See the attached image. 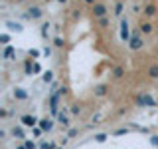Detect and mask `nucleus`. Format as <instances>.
<instances>
[{
	"label": "nucleus",
	"instance_id": "nucleus-1",
	"mask_svg": "<svg viewBox=\"0 0 158 149\" xmlns=\"http://www.w3.org/2000/svg\"><path fill=\"white\" fill-rule=\"evenodd\" d=\"M91 10H93V16H95V18H103L107 14V6H105V4H101V2H95Z\"/></svg>",
	"mask_w": 158,
	"mask_h": 149
},
{
	"label": "nucleus",
	"instance_id": "nucleus-2",
	"mask_svg": "<svg viewBox=\"0 0 158 149\" xmlns=\"http://www.w3.org/2000/svg\"><path fill=\"white\" fill-rule=\"evenodd\" d=\"M142 46H144V40H142L140 36H132L131 40H128V48L131 50H140Z\"/></svg>",
	"mask_w": 158,
	"mask_h": 149
},
{
	"label": "nucleus",
	"instance_id": "nucleus-3",
	"mask_svg": "<svg viewBox=\"0 0 158 149\" xmlns=\"http://www.w3.org/2000/svg\"><path fill=\"white\" fill-rule=\"evenodd\" d=\"M121 40L123 42H128V40H131V32H128V22L127 20L121 22Z\"/></svg>",
	"mask_w": 158,
	"mask_h": 149
},
{
	"label": "nucleus",
	"instance_id": "nucleus-4",
	"mask_svg": "<svg viewBox=\"0 0 158 149\" xmlns=\"http://www.w3.org/2000/svg\"><path fill=\"white\" fill-rule=\"evenodd\" d=\"M42 16V10H40L38 6H32V8H28V12H26V18H32V20H36Z\"/></svg>",
	"mask_w": 158,
	"mask_h": 149
},
{
	"label": "nucleus",
	"instance_id": "nucleus-5",
	"mask_svg": "<svg viewBox=\"0 0 158 149\" xmlns=\"http://www.w3.org/2000/svg\"><path fill=\"white\" fill-rule=\"evenodd\" d=\"M6 28L10 30V32H22V30H24V26L20 22H12V20H8V22H6Z\"/></svg>",
	"mask_w": 158,
	"mask_h": 149
},
{
	"label": "nucleus",
	"instance_id": "nucleus-6",
	"mask_svg": "<svg viewBox=\"0 0 158 149\" xmlns=\"http://www.w3.org/2000/svg\"><path fill=\"white\" fill-rule=\"evenodd\" d=\"M36 121H38V119L34 117V115H24V117H22V123H24V125H28V127L36 125Z\"/></svg>",
	"mask_w": 158,
	"mask_h": 149
},
{
	"label": "nucleus",
	"instance_id": "nucleus-7",
	"mask_svg": "<svg viewBox=\"0 0 158 149\" xmlns=\"http://www.w3.org/2000/svg\"><path fill=\"white\" fill-rule=\"evenodd\" d=\"M140 30H142L144 34H150L152 30H154V26H152L150 22H142V24H140Z\"/></svg>",
	"mask_w": 158,
	"mask_h": 149
},
{
	"label": "nucleus",
	"instance_id": "nucleus-8",
	"mask_svg": "<svg viewBox=\"0 0 158 149\" xmlns=\"http://www.w3.org/2000/svg\"><path fill=\"white\" fill-rule=\"evenodd\" d=\"M144 14H146V16H154V14H156V6H152V4H148V6L144 8Z\"/></svg>",
	"mask_w": 158,
	"mask_h": 149
},
{
	"label": "nucleus",
	"instance_id": "nucleus-9",
	"mask_svg": "<svg viewBox=\"0 0 158 149\" xmlns=\"http://www.w3.org/2000/svg\"><path fill=\"white\" fill-rule=\"evenodd\" d=\"M40 125H42V129H52L53 123L49 121V119H42V121H40Z\"/></svg>",
	"mask_w": 158,
	"mask_h": 149
},
{
	"label": "nucleus",
	"instance_id": "nucleus-10",
	"mask_svg": "<svg viewBox=\"0 0 158 149\" xmlns=\"http://www.w3.org/2000/svg\"><path fill=\"white\" fill-rule=\"evenodd\" d=\"M12 54H14V48H12V46H6V50H4V58L10 60V56H12Z\"/></svg>",
	"mask_w": 158,
	"mask_h": 149
},
{
	"label": "nucleus",
	"instance_id": "nucleus-11",
	"mask_svg": "<svg viewBox=\"0 0 158 149\" xmlns=\"http://www.w3.org/2000/svg\"><path fill=\"white\" fill-rule=\"evenodd\" d=\"M148 74H150V78H158V66H152L148 70Z\"/></svg>",
	"mask_w": 158,
	"mask_h": 149
},
{
	"label": "nucleus",
	"instance_id": "nucleus-12",
	"mask_svg": "<svg viewBox=\"0 0 158 149\" xmlns=\"http://www.w3.org/2000/svg\"><path fill=\"white\" fill-rule=\"evenodd\" d=\"M97 20H99V26H101V28H107L109 26V20L105 16H103V18H97Z\"/></svg>",
	"mask_w": 158,
	"mask_h": 149
},
{
	"label": "nucleus",
	"instance_id": "nucleus-13",
	"mask_svg": "<svg viewBox=\"0 0 158 149\" xmlns=\"http://www.w3.org/2000/svg\"><path fill=\"white\" fill-rule=\"evenodd\" d=\"M14 96H16L18 99H26V92H22V89H16V92H14Z\"/></svg>",
	"mask_w": 158,
	"mask_h": 149
},
{
	"label": "nucleus",
	"instance_id": "nucleus-14",
	"mask_svg": "<svg viewBox=\"0 0 158 149\" xmlns=\"http://www.w3.org/2000/svg\"><path fill=\"white\" fill-rule=\"evenodd\" d=\"M140 102H142V103H148V106H154V102H152V99L148 97V96H142V97H140Z\"/></svg>",
	"mask_w": 158,
	"mask_h": 149
},
{
	"label": "nucleus",
	"instance_id": "nucleus-15",
	"mask_svg": "<svg viewBox=\"0 0 158 149\" xmlns=\"http://www.w3.org/2000/svg\"><path fill=\"white\" fill-rule=\"evenodd\" d=\"M52 79H53V74L52 72H46V74H44V82H46V84L52 82Z\"/></svg>",
	"mask_w": 158,
	"mask_h": 149
},
{
	"label": "nucleus",
	"instance_id": "nucleus-16",
	"mask_svg": "<svg viewBox=\"0 0 158 149\" xmlns=\"http://www.w3.org/2000/svg\"><path fill=\"white\" fill-rule=\"evenodd\" d=\"M115 14H117V16H121V14H123V2H118L117 6H115Z\"/></svg>",
	"mask_w": 158,
	"mask_h": 149
},
{
	"label": "nucleus",
	"instance_id": "nucleus-17",
	"mask_svg": "<svg viewBox=\"0 0 158 149\" xmlns=\"http://www.w3.org/2000/svg\"><path fill=\"white\" fill-rule=\"evenodd\" d=\"M48 30H49V24H44V26H42V36L44 38L48 36Z\"/></svg>",
	"mask_w": 158,
	"mask_h": 149
},
{
	"label": "nucleus",
	"instance_id": "nucleus-18",
	"mask_svg": "<svg viewBox=\"0 0 158 149\" xmlns=\"http://www.w3.org/2000/svg\"><path fill=\"white\" fill-rule=\"evenodd\" d=\"M113 76H115V78H121V76H123V68H115V72H113Z\"/></svg>",
	"mask_w": 158,
	"mask_h": 149
},
{
	"label": "nucleus",
	"instance_id": "nucleus-19",
	"mask_svg": "<svg viewBox=\"0 0 158 149\" xmlns=\"http://www.w3.org/2000/svg\"><path fill=\"white\" fill-rule=\"evenodd\" d=\"M105 92H107V88H105V86H99V88H97V96H103Z\"/></svg>",
	"mask_w": 158,
	"mask_h": 149
},
{
	"label": "nucleus",
	"instance_id": "nucleus-20",
	"mask_svg": "<svg viewBox=\"0 0 158 149\" xmlns=\"http://www.w3.org/2000/svg\"><path fill=\"white\" fill-rule=\"evenodd\" d=\"M53 44H56L57 48H61V46H63V40H61V38H56V40H53Z\"/></svg>",
	"mask_w": 158,
	"mask_h": 149
},
{
	"label": "nucleus",
	"instance_id": "nucleus-21",
	"mask_svg": "<svg viewBox=\"0 0 158 149\" xmlns=\"http://www.w3.org/2000/svg\"><path fill=\"white\" fill-rule=\"evenodd\" d=\"M8 34H2V36H0V42H2V44H8Z\"/></svg>",
	"mask_w": 158,
	"mask_h": 149
},
{
	"label": "nucleus",
	"instance_id": "nucleus-22",
	"mask_svg": "<svg viewBox=\"0 0 158 149\" xmlns=\"http://www.w3.org/2000/svg\"><path fill=\"white\" fill-rule=\"evenodd\" d=\"M14 135H16V137H20V139H22V137H24V133H22V129H14Z\"/></svg>",
	"mask_w": 158,
	"mask_h": 149
},
{
	"label": "nucleus",
	"instance_id": "nucleus-23",
	"mask_svg": "<svg viewBox=\"0 0 158 149\" xmlns=\"http://www.w3.org/2000/svg\"><path fill=\"white\" fill-rule=\"evenodd\" d=\"M59 121H61V123H63V125H67V123H69V121H67V117H65V115H63V113H61V115H59Z\"/></svg>",
	"mask_w": 158,
	"mask_h": 149
},
{
	"label": "nucleus",
	"instance_id": "nucleus-24",
	"mask_svg": "<svg viewBox=\"0 0 158 149\" xmlns=\"http://www.w3.org/2000/svg\"><path fill=\"white\" fill-rule=\"evenodd\" d=\"M44 54H46V56H49V54H52V48L46 46V48H44Z\"/></svg>",
	"mask_w": 158,
	"mask_h": 149
},
{
	"label": "nucleus",
	"instance_id": "nucleus-25",
	"mask_svg": "<svg viewBox=\"0 0 158 149\" xmlns=\"http://www.w3.org/2000/svg\"><path fill=\"white\" fill-rule=\"evenodd\" d=\"M150 141H152V145H156V147H158V137H152Z\"/></svg>",
	"mask_w": 158,
	"mask_h": 149
},
{
	"label": "nucleus",
	"instance_id": "nucleus-26",
	"mask_svg": "<svg viewBox=\"0 0 158 149\" xmlns=\"http://www.w3.org/2000/svg\"><path fill=\"white\" fill-rule=\"evenodd\" d=\"M26 147H28V149H36V147H34V143H32V141H28V143H26Z\"/></svg>",
	"mask_w": 158,
	"mask_h": 149
},
{
	"label": "nucleus",
	"instance_id": "nucleus-27",
	"mask_svg": "<svg viewBox=\"0 0 158 149\" xmlns=\"http://www.w3.org/2000/svg\"><path fill=\"white\" fill-rule=\"evenodd\" d=\"M42 149H53V145H46V143H44V145H42Z\"/></svg>",
	"mask_w": 158,
	"mask_h": 149
},
{
	"label": "nucleus",
	"instance_id": "nucleus-28",
	"mask_svg": "<svg viewBox=\"0 0 158 149\" xmlns=\"http://www.w3.org/2000/svg\"><path fill=\"white\" fill-rule=\"evenodd\" d=\"M85 2H87V4H95V0H85Z\"/></svg>",
	"mask_w": 158,
	"mask_h": 149
},
{
	"label": "nucleus",
	"instance_id": "nucleus-29",
	"mask_svg": "<svg viewBox=\"0 0 158 149\" xmlns=\"http://www.w3.org/2000/svg\"><path fill=\"white\" fill-rule=\"evenodd\" d=\"M59 2H61V4H65V2H67V0H59Z\"/></svg>",
	"mask_w": 158,
	"mask_h": 149
},
{
	"label": "nucleus",
	"instance_id": "nucleus-30",
	"mask_svg": "<svg viewBox=\"0 0 158 149\" xmlns=\"http://www.w3.org/2000/svg\"><path fill=\"white\" fill-rule=\"evenodd\" d=\"M18 149H28V147H26V145H24V147H18Z\"/></svg>",
	"mask_w": 158,
	"mask_h": 149
},
{
	"label": "nucleus",
	"instance_id": "nucleus-31",
	"mask_svg": "<svg viewBox=\"0 0 158 149\" xmlns=\"http://www.w3.org/2000/svg\"><path fill=\"white\" fill-rule=\"evenodd\" d=\"M46 2H52V0H46Z\"/></svg>",
	"mask_w": 158,
	"mask_h": 149
}]
</instances>
